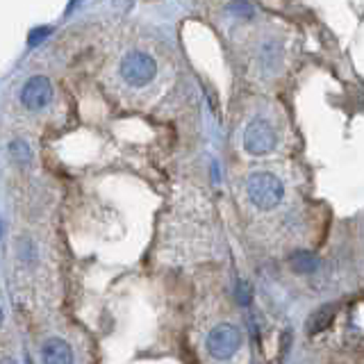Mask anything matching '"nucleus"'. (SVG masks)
<instances>
[{
  "instance_id": "f257e3e1",
  "label": "nucleus",
  "mask_w": 364,
  "mask_h": 364,
  "mask_svg": "<svg viewBox=\"0 0 364 364\" xmlns=\"http://www.w3.org/2000/svg\"><path fill=\"white\" fill-rule=\"evenodd\" d=\"M248 198L259 210H273L284 196L282 182L273 173H253L248 178Z\"/></svg>"
},
{
  "instance_id": "f03ea898",
  "label": "nucleus",
  "mask_w": 364,
  "mask_h": 364,
  "mask_svg": "<svg viewBox=\"0 0 364 364\" xmlns=\"http://www.w3.org/2000/svg\"><path fill=\"white\" fill-rule=\"evenodd\" d=\"M119 73H121L125 85L139 89V87H146L148 82H153V77L157 73V64L151 55L134 50V53H128L123 57V62L119 66Z\"/></svg>"
},
{
  "instance_id": "7ed1b4c3",
  "label": "nucleus",
  "mask_w": 364,
  "mask_h": 364,
  "mask_svg": "<svg viewBox=\"0 0 364 364\" xmlns=\"http://www.w3.org/2000/svg\"><path fill=\"white\" fill-rule=\"evenodd\" d=\"M239 346H242V333H239V328H235L230 323L216 326L208 335V350L216 360L232 358Z\"/></svg>"
},
{
  "instance_id": "20e7f679",
  "label": "nucleus",
  "mask_w": 364,
  "mask_h": 364,
  "mask_svg": "<svg viewBox=\"0 0 364 364\" xmlns=\"http://www.w3.org/2000/svg\"><path fill=\"white\" fill-rule=\"evenodd\" d=\"M244 146L253 155H264L273 151V146H276V130H273V125L264 119H253L244 132Z\"/></svg>"
},
{
  "instance_id": "39448f33",
  "label": "nucleus",
  "mask_w": 364,
  "mask_h": 364,
  "mask_svg": "<svg viewBox=\"0 0 364 364\" xmlns=\"http://www.w3.org/2000/svg\"><path fill=\"white\" fill-rule=\"evenodd\" d=\"M53 98V85L46 75H34L30 77L21 89V102L30 112H39L50 102Z\"/></svg>"
},
{
  "instance_id": "423d86ee",
  "label": "nucleus",
  "mask_w": 364,
  "mask_h": 364,
  "mask_svg": "<svg viewBox=\"0 0 364 364\" xmlns=\"http://www.w3.org/2000/svg\"><path fill=\"white\" fill-rule=\"evenodd\" d=\"M41 358H43V362H48V364H68V362H73V350L64 339L53 337V339H48L43 344Z\"/></svg>"
},
{
  "instance_id": "0eeeda50",
  "label": "nucleus",
  "mask_w": 364,
  "mask_h": 364,
  "mask_svg": "<svg viewBox=\"0 0 364 364\" xmlns=\"http://www.w3.org/2000/svg\"><path fill=\"white\" fill-rule=\"evenodd\" d=\"M335 314H337V305H323L310 316L307 321V333H321V330L330 328V323L335 321Z\"/></svg>"
},
{
  "instance_id": "6e6552de",
  "label": "nucleus",
  "mask_w": 364,
  "mask_h": 364,
  "mask_svg": "<svg viewBox=\"0 0 364 364\" xmlns=\"http://www.w3.org/2000/svg\"><path fill=\"white\" fill-rule=\"evenodd\" d=\"M9 155H11V159L18 164V166H28L30 162H32V151L28 148V144L26 141H11V146H9Z\"/></svg>"
},
{
  "instance_id": "1a4fd4ad",
  "label": "nucleus",
  "mask_w": 364,
  "mask_h": 364,
  "mask_svg": "<svg viewBox=\"0 0 364 364\" xmlns=\"http://www.w3.org/2000/svg\"><path fill=\"white\" fill-rule=\"evenodd\" d=\"M50 34V28H39V30H34L32 34H30V43H39L43 37H48Z\"/></svg>"
},
{
  "instance_id": "9d476101",
  "label": "nucleus",
  "mask_w": 364,
  "mask_h": 364,
  "mask_svg": "<svg viewBox=\"0 0 364 364\" xmlns=\"http://www.w3.org/2000/svg\"><path fill=\"white\" fill-rule=\"evenodd\" d=\"M230 9H232V11H237V14H244V16H250V14H253V9L246 7V5L242 3V0H239V3H235Z\"/></svg>"
},
{
  "instance_id": "9b49d317",
  "label": "nucleus",
  "mask_w": 364,
  "mask_h": 364,
  "mask_svg": "<svg viewBox=\"0 0 364 364\" xmlns=\"http://www.w3.org/2000/svg\"><path fill=\"white\" fill-rule=\"evenodd\" d=\"M3 316H5L3 314V305H0V326H3Z\"/></svg>"
}]
</instances>
